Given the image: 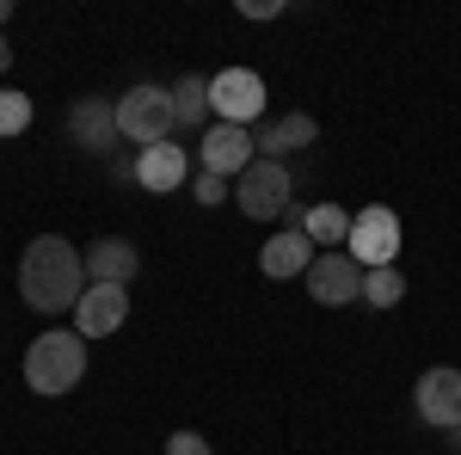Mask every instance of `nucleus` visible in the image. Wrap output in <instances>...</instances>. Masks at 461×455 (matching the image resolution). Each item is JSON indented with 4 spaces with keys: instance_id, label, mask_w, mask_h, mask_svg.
I'll return each instance as SVG.
<instances>
[{
    "instance_id": "nucleus-4",
    "label": "nucleus",
    "mask_w": 461,
    "mask_h": 455,
    "mask_svg": "<svg viewBox=\"0 0 461 455\" xmlns=\"http://www.w3.org/2000/svg\"><path fill=\"white\" fill-rule=\"evenodd\" d=\"M345 252H351L363 271H382V265H393V259H400V215L382 210V204L357 210V215H351V241H345Z\"/></svg>"
},
{
    "instance_id": "nucleus-2",
    "label": "nucleus",
    "mask_w": 461,
    "mask_h": 455,
    "mask_svg": "<svg viewBox=\"0 0 461 455\" xmlns=\"http://www.w3.org/2000/svg\"><path fill=\"white\" fill-rule=\"evenodd\" d=\"M80 376H86V339L80 332H43V339H32V350H25V387L32 394L56 400Z\"/></svg>"
},
{
    "instance_id": "nucleus-24",
    "label": "nucleus",
    "mask_w": 461,
    "mask_h": 455,
    "mask_svg": "<svg viewBox=\"0 0 461 455\" xmlns=\"http://www.w3.org/2000/svg\"><path fill=\"white\" fill-rule=\"evenodd\" d=\"M6 13H13V6H6V0H0V25H6Z\"/></svg>"
},
{
    "instance_id": "nucleus-14",
    "label": "nucleus",
    "mask_w": 461,
    "mask_h": 455,
    "mask_svg": "<svg viewBox=\"0 0 461 455\" xmlns=\"http://www.w3.org/2000/svg\"><path fill=\"white\" fill-rule=\"evenodd\" d=\"M320 123L308 111H284V117H265V130L252 136V148H265L258 160H277V154H295V148H314Z\"/></svg>"
},
{
    "instance_id": "nucleus-10",
    "label": "nucleus",
    "mask_w": 461,
    "mask_h": 455,
    "mask_svg": "<svg viewBox=\"0 0 461 455\" xmlns=\"http://www.w3.org/2000/svg\"><path fill=\"white\" fill-rule=\"evenodd\" d=\"M123 320H130V289H117V283H86V296H80V308H74V332H80V339H111Z\"/></svg>"
},
{
    "instance_id": "nucleus-3",
    "label": "nucleus",
    "mask_w": 461,
    "mask_h": 455,
    "mask_svg": "<svg viewBox=\"0 0 461 455\" xmlns=\"http://www.w3.org/2000/svg\"><path fill=\"white\" fill-rule=\"evenodd\" d=\"M117 136L136 141V148L173 141V99H167V86H130L117 99Z\"/></svg>"
},
{
    "instance_id": "nucleus-11",
    "label": "nucleus",
    "mask_w": 461,
    "mask_h": 455,
    "mask_svg": "<svg viewBox=\"0 0 461 455\" xmlns=\"http://www.w3.org/2000/svg\"><path fill=\"white\" fill-rule=\"evenodd\" d=\"M68 136L80 141L86 154H105V148H117V99H74Z\"/></svg>"
},
{
    "instance_id": "nucleus-7",
    "label": "nucleus",
    "mask_w": 461,
    "mask_h": 455,
    "mask_svg": "<svg viewBox=\"0 0 461 455\" xmlns=\"http://www.w3.org/2000/svg\"><path fill=\"white\" fill-rule=\"evenodd\" d=\"M308 296H314L320 308L363 302V265H357L345 246H339V252H314V265H308Z\"/></svg>"
},
{
    "instance_id": "nucleus-18",
    "label": "nucleus",
    "mask_w": 461,
    "mask_h": 455,
    "mask_svg": "<svg viewBox=\"0 0 461 455\" xmlns=\"http://www.w3.org/2000/svg\"><path fill=\"white\" fill-rule=\"evenodd\" d=\"M400 296H406V278H400V265L363 271V302H369V308H393Z\"/></svg>"
},
{
    "instance_id": "nucleus-17",
    "label": "nucleus",
    "mask_w": 461,
    "mask_h": 455,
    "mask_svg": "<svg viewBox=\"0 0 461 455\" xmlns=\"http://www.w3.org/2000/svg\"><path fill=\"white\" fill-rule=\"evenodd\" d=\"M302 234H308L314 246H332V252H339V246L351 241V210H339V204H314V210L302 215Z\"/></svg>"
},
{
    "instance_id": "nucleus-19",
    "label": "nucleus",
    "mask_w": 461,
    "mask_h": 455,
    "mask_svg": "<svg viewBox=\"0 0 461 455\" xmlns=\"http://www.w3.org/2000/svg\"><path fill=\"white\" fill-rule=\"evenodd\" d=\"M25 130H32V99L0 86V136H25Z\"/></svg>"
},
{
    "instance_id": "nucleus-22",
    "label": "nucleus",
    "mask_w": 461,
    "mask_h": 455,
    "mask_svg": "<svg viewBox=\"0 0 461 455\" xmlns=\"http://www.w3.org/2000/svg\"><path fill=\"white\" fill-rule=\"evenodd\" d=\"M240 13H247V19H277V13H284V0H247Z\"/></svg>"
},
{
    "instance_id": "nucleus-25",
    "label": "nucleus",
    "mask_w": 461,
    "mask_h": 455,
    "mask_svg": "<svg viewBox=\"0 0 461 455\" xmlns=\"http://www.w3.org/2000/svg\"><path fill=\"white\" fill-rule=\"evenodd\" d=\"M456 450H461V431H456Z\"/></svg>"
},
{
    "instance_id": "nucleus-15",
    "label": "nucleus",
    "mask_w": 461,
    "mask_h": 455,
    "mask_svg": "<svg viewBox=\"0 0 461 455\" xmlns=\"http://www.w3.org/2000/svg\"><path fill=\"white\" fill-rule=\"evenodd\" d=\"M80 259H86V283H117V289H130V278L142 271V252L130 241H93Z\"/></svg>"
},
{
    "instance_id": "nucleus-1",
    "label": "nucleus",
    "mask_w": 461,
    "mask_h": 455,
    "mask_svg": "<svg viewBox=\"0 0 461 455\" xmlns=\"http://www.w3.org/2000/svg\"><path fill=\"white\" fill-rule=\"evenodd\" d=\"M19 296L37 314H68L86 296V259L74 252L62 234H37L19 259Z\"/></svg>"
},
{
    "instance_id": "nucleus-8",
    "label": "nucleus",
    "mask_w": 461,
    "mask_h": 455,
    "mask_svg": "<svg viewBox=\"0 0 461 455\" xmlns=\"http://www.w3.org/2000/svg\"><path fill=\"white\" fill-rule=\"evenodd\" d=\"M412 400H419V419L425 424H437V431H461V369H449V363L425 369L419 387H412Z\"/></svg>"
},
{
    "instance_id": "nucleus-16",
    "label": "nucleus",
    "mask_w": 461,
    "mask_h": 455,
    "mask_svg": "<svg viewBox=\"0 0 461 455\" xmlns=\"http://www.w3.org/2000/svg\"><path fill=\"white\" fill-rule=\"evenodd\" d=\"M167 99H173V130H210V80L203 74H178L173 86H167Z\"/></svg>"
},
{
    "instance_id": "nucleus-12",
    "label": "nucleus",
    "mask_w": 461,
    "mask_h": 455,
    "mask_svg": "<svg viewBox=\"0 0 461 455\" xmlns=\"http://www.w3.org/2000/svg\"><path fill=\"white\" fill-rule=\"evenodd\" d=\"M185 178H191V160H185V148H173V141H160V148H142V154H136V185L154 191V197L178 191Z\"/></svg>"
},
{
    "instance_id": "nucleus-6",
    "label": "nucleus",
    "mask_w": 461,
    "mask_h": 455,
    "mask_svg": "<svg viewBox=\"0 0 461 455\" xmlns=\"http://www.w3.org/2000/svg\"><path fill=\"white\" fill-rule=\"evenodd\" d=\"M289 191H295V178H289L284 160H252L247 173L234 178V204H240L252 222L284 215V210H289Z\"/></svg>"
},
{
    "instance_id": "nucleus-20",
    "label": "nucleus",
    "mask_w": 461,
    "mask_h": 455,
    "mask_svg": "<svg viewBox=\"0 0 461 455\" xmlns=\"http://www.w3.org/2000/svg\"><path fill=\"white\" fill-rule=\"evenodd\" d=\"M191 197H197V204H210V210H215V204L228 197V178H215V173H197V178H191Z\"/></svg>"
},
{
    "instance_id": "nucleus-23",
    "label": "nucleus",
    "mask_w": 461,
    "mask_h": 455,
    "mask_svg": "<svg viewBox=\"0 0 461 455\" xmlns=\"http://www.w3.org/2000/svg\"><path fill=\"white\" fill-rule=\"evenodd\" d=\"M6 62H13V43H6V37H0V74H6Z\"/></svg>"
},
{
    "instance_id": "nucleus-9",
    "label": "nucleus",
    "mask_w": 461,
    "mask_h": 455,
    "mask_svg": "<svg viewBox=\"0 0 461 455\" xmlns=\"http://www.w3.org/2000/svg\"><path fill=\"white\" fill-rule=\"evenodd\" d=\"M197 160H203V173H215V178H240L252 160H258V148H252V136L240 123H210L203 141H197Z\"/></svg>"
},
{
    "instance_id": "nucleus-21",
    "label": "nucleus",
    "mask_w": 461,
    "mask_h": 455,
    "mask_svg": "<svg viewBox=\"0 0 461 455\" xmlns=\"http://www.w3.org/2000/svg\"><path fill=\"white\" fill-rule=\"evenodd\" d=\"M167 455H215V450L197 437V431H173V437H167Z\"/></svg>"
},
{
    "instance_id": "nucleus-13",
    "label": "nucleus",
    "mask_w": 461,
    "mask_h": 455,
    "mask_svg": "<svg viewBox=\"0 0 461 455\" xmlns=\"http://www.w3.org/2000/svg\"><path fill=\"white\" fill-rule=\"evenodd\" d=\"M308 265H314V241L302 234V228H284V234H271L265 252H258V271L265 278H308Z\"/></svg>"
},
{
    "instance_id": "nucleus-5",
    "label": "nucleus",
    "mask_w": 461,
    "mask_h": 455,
    "mask_svg": "<svg viewBox=\"0 0 461 455\" xmlns=\"http://www.w3.org/2000/svg\"><path fill=\"white\" fill-rule=\"evenodd\" d=\"M210 111H215V123H258L265 117V74H252V68H221L210 80Z\"/></svg>"
}]
</instances>
